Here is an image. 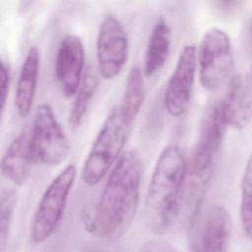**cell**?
I'll list each match as a JSON object with an SVG mask.
<instances>
[{"label": "cell", "instance_id": "1", "mask_svg": "<svg viewBox=\"0 0 252 252\" xmlns=\"http://www.w3.org/2000/svg\"><path fill=\"white\" fill-rule=\"evenodd\" d=\"M143 162L131 149L116 160L100 193L91 228L106 241L119 239L131 226L140 202Z\"/></svg>", "mask_w": 252, "mask_h": 252}, {"label": "cell", "instance_id": "2", "mask_svg": "<svg viewBox=\"0 0 252 252\" xmlns=\"http://www.w3.org/2000/svg\"><path fill=\"white\" fill-rule=\"evenodd\" d=\"M188 171L184 150L170 144L160 152L148 188L147 214L157 232L167 229L179 215L184 201Z\"/></svg>", "mask_w": 252, "mask_h": 252}, {"label": "cell", "instance_id": "3", "mask_svg": "<svg viewBox=\"0 0 252 252\" xmlns=\"http://www.w3.org/2000/svg\"><path fill=\"white\" fill-rule=\"evenodd\" d=\"M132 125L119 104L109 111L83 164L81 177L86 185L94 186L108 174L123 153Z\"/></svg>", "mask_w": 252, "mask_h": 252}, {"label": "cell", "instance_id": "4", "mask_svg": "<svg viewBox=\"0 0 252 252\" xmlns=\"http://www.w3.org/2000/svg\"><path fill=\"white\" fill-rule=\"evenodd\" d=\"M228 126L220 100L208 109L187 171V187L195 192L207 193L218 157Z\"/></svg>", "mask_w": 252, "mask_h": 252}, {"label": "cell", "instance_id": "5", "mask_svg": "<svg viewBox=\"0 0 252 252\" xmlns=\"http://www.w3.org/2000/svg\"><path fill=\"white\" fill-rule=\"evenodd\" d=\"M77 176L74 163L65 166L43 191L30 227V239L33 244L46 241L60 225Z\"/></svg>", "mask_w": 252, "mask_h": 252}, {"label": "cell", "instance_id": "6", "mask_svg": "<svg viewBox=\"0 0 252 252\" xmlns=\"http://www.w3.org/2000/svg\"><path fill=\"white\" fill-rule=\"evenodd\" d=\"M199 79L207 91L219 90L230 77L233 52L229 35L221 29L208 30L197 52Z\"/></svg>", "mask_w": 252, "mask_h": 252}, {"label": "cell", "instance_id": "7", "mask_svg": "<svg viewBox=\"0 0 252 252\" xmlns=\"http://www.w3.org/2000/svg\"><path fill=\"white\" fill-rule=\"evenodd\" d=\"M31 137L36 162L55 166L67 158L69 141L49 104L38 105L31 123Z\"/></svg>", "mask_w": 252, "mask_h": 252}, {"label": "cell", "instance_id": "8", "mask_svg": "<svg viewBox=\"0 0 252 252\" xmlns=\"http://www.w3.org/2000/svg\"><path fill=\"white\" fill-rule=\"evenodd\" d=\"M129 37L122 23L113 15L106 16L100 23L95 52L97 72L104 80L117 77L124 69L129 56Z\"/></svg>", "mask_w": 252, "mask_h": 252}, {"label": "cell", "instance_id": "9", "mask_svg": "<svg viewBox=\"0 0 252 252\" xmlns=\"http://www.w3.org/2000/svg\"><path fill=\"white\" fill-rule=\"evenodd\" d=\"M197 70V48L187 43L181 49L175 68L165 86L163 104L171 117L183 116L190 105Z\"/></svg>", "mask_w": 252, "mask_h": 252}, {"label": "cell", "instance_id": "10", "mask_svg": "<svg viewBox=\"0 0 252 252\" xmlns=\"http://www.w3.org/2000/svg\"><path fill=\"white\" fill-rule=\"evenodd\" d=\"M85 47L81 38L66 34L60 41L55 57V76L62 94L74 96L85 73Z\"/></svg>", "mask_w": 252, "mask_h": 252}, {"label": "cell", "instance_id": "11", "mask_svg": "<svg viewBox=\"0 0 252 252\" xmlns=\"http://www.w3.org/2000/svg\"><path fill=\"white\" fill-rule=\"evenodd\" d=\"M229 79L225 95L220 99L221 107L227 126L243 130L250 124L252 116L251 73L248 71Z\"/></svg>", "mask_w": 252, "mask_h": 252}, {"label": "cell", "instance_id": "12", "mask_svg": "<svg viewBox=\"0 0 252 252\" xmlns=\"http://www.w3.org/2000/svg\"><path fill=\"white\" fill-rule=\"evenodd\" d=\"M191 237L193 251H226L232 232L229 212L220 205L212 207L206 214L201 226Z\"/></svg>", "mask_w": 252, "mask_h": 252}, {"label": "cell", "instance_id": "13", "mask_svg": "<svg viewBox=\"0 0 252 252\" xmlns=\"http://www.w3.org/2000/svg\"><path fill=\"white\" fill-rule=\"evenodd\" d=\"M36 162L31 137V124H26L14 137L1 158V172L17 186L29 179L32 163Z\"/></svg>", "mask_w": 252, "mask_h": 252}, {"label": "cell", "instance_id": "14", "mask_svg": "<svg viewBox=\"0 0 252 252\" xmlns=\"http://www.w3.org/2000/svg\"><path fill=\"white\" fill-rule=\"evenodd\" d=\"M39 51L36 46H31L21 66L15 93V106L19 116L25 118L32 108L39 74Z\"/></svg>", "mask_w": 252, "mask_h": 252}, {"label": "cell", "instance_id": "15", "mask_svg": "<svg viewBox=\"0 0 252 252\" xmlns=\"http://www.w3.org/2000/svg\"><path fill=\"white\" fill-rule=\"evenodd\" d=\"M171 45V29L167 22L159 18L155 23L146 48L144 74L148 77L158 72L165 64Z\"/></svg>", "mask_w": 252, "mask_h": 252}, {"label": "cell", "instance_id": "16", "mask_svg": "<svg viewBox=\"0 0 252 252\" xmlns=\"http://www.w3.org/2000/svg\"><path fill=\"white\" fill-rule=\"evenodd\" d=\"M98 85V72L94 67L89 66L83 75L82 82L74 95V100L70 107L69 124L73 128H78L84 122L90 103L95 94Z\"/></svg>", "mask_w": 252, "mask_h": 252}, {"label": "cell", "instance_id": "17", "mask_svg": "<svg viewBox=\"0 0 252 252\" xmlns=\"http://www.w3.org/2000/svg\"><path fill=\"white\" fill-rule=\"evenodd\" d=\"M146 97L144 72L139 66H133L128 73L122 101L119 104L125 116L134 123Z\"/></svg>", "mask_w": 252, "mask_h": 252}, {"label": "cell", "instance_id": "18", "mask_svg": "<svg viewBox=\"0 0 252 252\" xmlns=\"http://www.w3.org/2000/svg\"><path fill=\"white\" fill-rule=\"evenodd\" d=\"M252 162L251 158H248L245 166L243 176L241 179L240 190V206L239 217L241 225L245 235L251 238L252 235V209H251V197H252Z\"/></svg>", "mask_w": 252, "mask_h": 252}, {"label": "cell", "instance_id": "19", "mask_svg": "<svg viewBox=\"0 0 252 252\" xmlns=\"http://www.w3.org/2000/svg\"><path fill=\"white\" fill-rule=\"evenodd\" d=\"M17 205V194L12 189H2L0 194V251L5 249Z\"/></svg>", "mask_w": 252, "mask_h": 252}, {"label": "cell", "instance_id": "20", "mask_svg": "<svg viewBox=\"0 0 252 252\" xmlns=\"http://www.w3.org/2000/svg\"><path fill=\"white\" fill-rule=\"evenodd\" d=\"M1 83H0V102L1 110L4 111L6 102L9 95L10 86H11V65L5 59H1Z\"/></svg>", "mask_w": 252, "mask_h": 252}]
</instances>
